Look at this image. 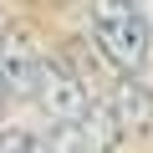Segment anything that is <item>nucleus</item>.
Masks as SVG:
<instances>
[{"instance_id": "20e7f679", "label": "nucleus", "mask_w": 153, "mask_h": 153, "mask_svg": "<svg viewBox=\"0 0 153 153\" xmlns=\"http://www.w3.org/2000/svg\"><path fill=\"white\" fill-rule=\"evenodd\" d=\"M102 107H107V117L117 123V133H123V128H143V123L153 117L148 87H143V82H133V76H123V82L112 87V97H107Z\"/></svg>"}, {"instance_id": "39448f33", "label": "nucleus", "mask_w": 153, "mask_h": 153, "mask_svg": "<svg viewBox=\"0 0 153 153\" xmlns=\"http://www.w3.org/2000/svg\"><path fill=\"white\" fill-rule=\"evenodd\" d=\"M0 153H51V138L36 128H0Z\"/></svg>"}, {"instance_id": "f257e3e1", "label": "nucleus", "mask_w": 153, "mask_h": 153, "mask_svg": "<svg viewBox=\"0 0 153 153\" xmlns=\"http://www.w3.org/2000/svg\"><path fill=\"white\" fill-rule=\"evenodd\" d=\"M87 16H92V36H97V51L123 71H143L148 51H153V26L148 16L133 5V0H87Z\"/></svg>"}, {"instance_id": "f03ea898", "label": "nucleus", "mask_w": 153, "mask_h": 153, "mask_svg": "<svg viewBox=\"0 0 153 153\" xmlns=\"http://www.w3.org/2000/svg\"><path fill=\"white\" fill-rule=\"evenodd\" d=\"M31 102L51 117V128H71V123H82L87 107H92L87 87L76 82L61 61H51V56H41V76H36V97H31Z\"/></svg>"}, {"instance_id": "423d86ee", "label": "nucleus", "mask_w": 153, "mask_h": 153, "mask_svg": "<svg viewBox=\"0 0 153 153\" xmlns=\"http://www.w3.org/2000/svg\"><path fill=\"white\" fill-rule=\"evenodd\" d=\"M133 5H138V10L148 16V26H153V0H133Z\"/></svg>"}, {"instance_id": "7ed1b4c3", "label": "nucleus", "mask_w": 153, "mask_h": 153, "mask_svg": "<svg viewBox=\"0 0 153 153\" xmlns=\"http://www.w3.org/2000/svg\"><path fill=\"white\" fill-rule=\"evenodd\" d=\"M36 76H41V51L21 31L0 36V87H5V102L36 97Z\"/></svg>"}]
</instances>
